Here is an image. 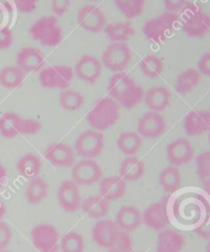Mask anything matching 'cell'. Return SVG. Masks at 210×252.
<instances>
[{"mask_svg":"<svg viewBox=\"0 0 210 252\" xmlns=\"http://www.w3.org/2000/svg\"><path fill=\"white\" fill-rule=\"evenodd\" d=\"M108 93L112 99L126 109H132L145 97L144 90L125 72H117L110 78Z\"/></svg>","mask_w":210,"mask_h":252,"instance_id":"6da1fadb","label":"cell"},{"mask_svg":"<svg viewBox=\"0 0 210 252\" xmlns=\"http://www.w3.org/2000/svg\"><path fill=\"white\" fill-rule=\"evenodd\" d=\"M180 23L190 37L202 38L210 30V16L195 2H185L180 10Z\"/></svg>","mask_w":210,"mask_h":252,"instance_id":"7a4b0ae2","label":"cell"},{"mask_svg":"<svg viewBox=\"0 0 210 252\" xmlns=\"http://www.w3.org/2000/svg\"><path fill=\"white\" fill-rule=\"evenodd\" d=\"M120 105L111 97H103L87 113L86 121L93 130L106 131L117 123Z\"/></svg>","mask_w":210,"mask_h":252,"instance_id":"3957f363","label":"cell"},{"mask_svg":"<svg viewBox=\"0 0 210 252\" xmlns=\"http://www.w3.org/2000/svg\"><path fill=\"white\" fill-rule=\"evenodd\" d=\"M180 18L176 13L162 14L145 23L143 33L148 40L154 43L165 42L177 29Z\"/></svg>","mask_w":210,"mask_h":252,"instance_id":"277c9868","label":"cell"},{"mask_svg":"<svg viewBox=\"0 0 210 252\" xmlns=\"http://www.w3.org/2000/svg\"><path fill=\"white\" fill-rule=\"evenodd\" d=\"M41 123L34 119H24L16 112H5L0 117V135L13 139L21 135H34L40 131Z\"/></svg>","mask_w":210,"mask_h":252,"instance_id":"5b68a950","label":"cell"},{"mask_svg":"<svg viewBox=\"0 0 210 252\" xmlns=\"http://www.w3.org/2000/svg\"><path fill=\"white\" fill-rule=\"evenodd\" d=\"M30 34L34 40L45 47H55L63 39L62 28L54 16H46L38 19L30 27Z\"/></svg>","mask_w":210,"mask_h":252,"instance_id":"8992f818","label":"cell"},{"mask_svg":"<svg viewBox=\"0 0 210 252\" xmlns=\"http://www.w3.org/2000/svg\"><path fill=\"white\" fill-rule=\"evenodd\" d=\"M131 61V48L124 42H113L104 51L102 64L112 72H123Z\"/></svg>","mask_w":210,"mask_h":252,"instance_id":"52a82bcc","label":"cell"},{"mask_svg":"<svg viewBox=\"0 0 210 252\" xmlns=\"http://www.w3.org/2000/svg\"><path fill=\"white\" fill-rule=\"evenodd\" d=\"M74 77L72 67L67 65H53L42 69L39 73V83L45 89L66 90Z\"/></svg>","mask_w":210,"mask_h":252,"instance_id":"ba28073f","label":"cell"},{"mask_svg":"<svg viewBox=\"0 0 210 252\" xmlns=\"http://www.w3.org/2000/svg\"><path fill=\"white\" fill-rule=\"evenodd\" d=\"M31 239L39 252H57L60 249V234L52 224L41 223L33 227Z\"/></svg>","mask_w":210,"mask_h":252,"instance_id":"9c48e42d","label":"cell"},{"mask_svg":"<svg viewBox=\"0 0 210 252\" xmlns=\"http://www.w3.org/2000/svg\"><path fill=\"white\" fill-rule=\"evenodd\" d=\"M105 146L104 135L93 129L81 133L75 141L74 151L83 158H95L101 155Z\"/></svg>","mask_w":210,"mask_h":252,"instance_id":"30bf717a","label":"cell"},{"mask_svg":"<svg viewBox=\"0 0 210 252\" xmlns=\"http://www.w3.org/2000/svg\"><path fill=\"white\" fill-rule=\"evenodd\" d=\"M103 171L93 158H83L72 167V180L76 185L86 187L101 180Z\"/></svg>","mask_w":210,"mask_h":252,"instance_id":"8fae6325","label":"cell"},{"mask_svg":"<svg viewBox=\"0 0 210 252\" xmlns=\"http://www.w3.org/2000/svg\"><path fill=\"white\" fill-rule=\"evenodd\" d=\"M77 22L81 28L91 33H100L107 26L106 16L95 5H84L78 11Z\"/></svg>","mask_w":210,"mask_h":252,"instance_id":"7c38bea8","label":"cell"},{"mask_svg":"<svg viewBox=\"0 0 210 252\" xmlns=\"http://www.w3.org/2000/svg\"><path fill=\"white\" fill-rule=\"evenodd\" d=\"M165 130V120L156 111L146 112L137 123V133L147 139L158 138Z\"/></svg>","mask_w":210,"mask_h":252,"instance_id":"4fadbf2b","label":"cell"},{"mask_svg":"<svg viewBox=\"0 0 210 252\" xmlns=\"http://www.w3.org/2000/svg\"><path fill=\"white\" fill-rule=\"evenodd\" d=\"M142 221L156 232L165 230L169 224V215L166 202L151 204L142 214Z\"/></svg>","mask_w":210,"mask_h":252,"instance_id":"5bb4252c","label":"cell"},{"mask_svg":"<svg viewBox=\"0 0 210 252\" xmlns=\"http://www.w3.org/2000/svg\"><path fill=\"white\" fill-rule=\"evenodd\" d=\"M57 201L61 208L66 211L73 213L81 208V196L79 187L73 180L63 181L59 189H57Z\"/></svg>","mask_w":210,"mask_h":252,"instance_id":"9a60e30c","label":"cell"},{"mask_svg":"<svg viewBox=\"0 0 210 252\" xmlns=\"http://www.w3.org/2000/svg\"><path fill=\"white\" fill-rule=\"evenodd\" d=\"M166 153L168 162L176 167L190 163L195 156L194 147L186 138H179L170 142L167 145Z\"/></svg>","mask_w":210,"mask_h":252,"instance_id":"2e32d148","label":"cell"},{"mask_svg":"<svg viewBox=\"0 0 210 252\" xmlns=\"http://www.w3.org/2000/svg\"><path fill=\"white\" fill-rule=\"evenodd\" d=\"M119 227L111 220H100L93 225L92 239L102 248L111 249L119 234Z\"/></svg>","mask_w":210,"mask_h":252,"instance_id":"e0dca14e","label":"cell"},{"mask_svg":"<svg viewBox=\"0 0 210 252\" xmlns=\"http://www.w3.org/2000/svg\"><path fill=\"white\" fill-rule=\"evenodd\" d=\"M45 158L54 167H71L75 163V151L70 145L59 142L52 144L45 152Z\"/></svg>","mask_w":210,"mask_h":252,"instance_id":"ac0fdd59","label":"cell"},{"mask_svg":"<svg viewBox=\"0 0 210 252\" xmlns=\"http://www.w3.org/2000/svg\"><path fill=\"white\" fill-rule=\"evenodd\" d=\"M74 72L85 83L95 84L102 72V62L92 55H84L75 65Z\"/></svg>","mask_w":210,"mask_h":252,"instance_id":"d6986e66","label":"cell"},{"mask_svg":"<svg viewBox=\"0 0 210 252\" xmlns=\"http://www.w3.org/2000/svg\"><path fill=\"white\" fill-rule=\"evenodd\" d=\"M186 135L198 136L210 131V110H192L184 122Z\"/></svg>","mask_w":210,"mask_h":252,"instance_id":"ffe728a7","label":"cell"},{"mask_svg":"<svg viewBox=\"0 0 210 252\" xmlns=\"http://www.w3.org/2000/svg\"><path fill=\"white\" fill-rule=\"evenodd\" d=\"M115 222L120 231L126 233L134 232L143 223L142 213L134 206H123L116 214Z\"/></svg>","mask_w":210,"mask_h":252,"instance_id":"44dd1931","label":"cell"},{"mask_svg":"<svg viewBox=\"0 0 210 252\" xmlns=\"http://www.w3.org/2000/svg\"><path fill=\"white\" fill-rule=\"evenodd\" d=\"M45 60L40 51L35 48H23L17 56V65L24 72H35L41 70Z\"/></svg>","mask_w":210,"mask_h":252,"instance_id":"7402d4cb","label":"cell"},{"mask_svg":"<svg viewBox=\"0 0 210 252\" xmlns=\"http://www.w3.org/2000/svg\"><path fill=\"white\" fill-rule=\"evenodd\" d=\"M144 99L145 104L151 111L161 112L169 106L171 95L165 87L156 86L147 91Z\"/></svg>","mask_w":210,"mask_h":252,"instance_id":"603a6c76","label":"cell"},{"mask_svg":"<svg viewBox=\"0 0 210 252\" xmlns=\"http://www.w3.org/2000/svg\"><path fill=\"white\" fill-rule=\"evenodd\" d=\"M126 191V181L120 176H110L100 181V196L107 201H117Z\"/></svg>","mask_w":210,"mask_h":252,"instance_id":"cb8c5ba5","label":"cell"},{"mask_svg":"<svg viewBox=\"0 0 210 252\" xmlns=\"http://www.w3.org/2000/svg\"><path fill=\"white\" fill-rule=\"evenodd\" d=\"M184 243V237L180 233L165 228L158 235L156 252H181Z\"/></svg>","mask_w":210,"mask_h":252,"instance_id":"d4e9b609","label":"cell"},{"mask_svg":"<svg viewBox=\"0 0 210 252\" xmlns=\"http://www.w3.org/2000/svg\"><path fill=\"white\" fill-rule=\"evenodd\" d=\"M145 173V164L136 157H127L120 165L119 176L126 182L136 181Z\"/></svg>","mask_w":210,"mask_h":252,"instance_id":"484cf974","label":"cell"},{"mask_svg":"<svg viewBox=\"0 0 210 252\" xmlns=\"http://www.w3.org/2000/svg\"><path fill=\"white\" fill-rule=\"evenodd\" d=\"M81 209L91 219L101 220L109 213V201L102 196H90L81 203Z\"/></svg>","mask_w":210,"mask_h":252,"instance_id":"4316f807","label":"cell"},{"mask_svg":"<svg viewBox=\"0 0 210 252\" xmlns=\"http://www.w3.org/2000/svg\"><path fill=\"white\" fill-rule=\"evenodd\" d=\"M50 186L43 178L34 177L26 186V199L29 204L37 205L41 203L49 194Z\"/></svg>","mask_w":210,"mask_h":252,"instance_id":"83f0119b","label":"cell"},{"mask_svg":"<svg viewBox=\"0 0 210 252\" xmlns=\"http://www.w3.org/2000/svg\"><path fill=\"white\" fill-rule=\"evenodd\" d=\"M41 168V158L34 154H27L24 157H22L17 164L19 174L29 180L34 177H37L40 173Z\"/></svg>","mask_w":210,"mask_h":252,"instance_id":"f1b7e54d","label":"cell"},{"mask_svg":"<svg viewBox=\"0 0 210 252\" xmlns=\"http://www.w3.org/2000/svg\"><path fill=\"white\" fill-rule=\"evenodd\" d=\"M159 183L162 189L167 193L177 191L182 183V175L179 167L167 166L160 172Z\"/></svg>","mask_w":210,"mask_h":252,"instance_id":"f546056e","label":"cell"},{"mask_svg":"<svg viewBox=\"0 0 210 252\" xmlns=\"http://www.w3.org/2000/svg\"><path fill=\"white\" fill-rule=\"evenodd\" d=\"M201 82V73L195 68H189L179 74L176 81V91L180 94H188Z\"/></svg>","mask_w":210,"mask_h":252,"instance_id":"4dcf8cb0","label":"cell"},{"mask_svg":"<svg viewBox=\"0 0 210 252\" xmlns=\"http://www.w3.org/2000/svg\"><path fill=\"white\" fill-rule=\"evenodd\" d=\"M143 144L142 136L137 132H123L117 139V147L125 156L131 157L135 155Z\"/></svg>","mask_w":210,"mask_h":252,"instance_id":"1f68e13d","label":"cell"},{"mask_svg":"<svg viewBox=\"0 0 210 252\" xmlns=\"http://www.w3.org/2000/svg\"><path fill=\"white\" fill-rule=\"evenodd\" d=\"M104 31L113 42H124L134 35V29L130 22H117L114 24H108Z\"/></svg>","mask_w":210,"mask_h":252,"instance_id":"d6a6232c","label":"cell"},{"mask_svg":"<svg viewBox=\"0 0 210 252\" xmlns=\"http://www.w3.org/2000/svg\"><path fill=\"white\" fill-rule=\"evenodd\" d=\"M25 72L17 66H7L0 71V85L5 89H16L22 85Z\"/></svg>","mask_w":210,"mask_h":252,"instance_id":"836d02e7","label":"cell"},{"mask_svg":"<svg viewBox=\"0 0 210 252\" xmlns=\"http://www.w3.org/2000/svg\"><path fill=\"white\" fill-rule=\"evenodd\" d=\"M60 105L68 111L79 110L84 104V97L74 90H64L60 94Z\"/></svg>","mask_w":210,"mask_h":252,"instance_id":"e575fe53","label":"cell"},{"mask_svg":"<svg viewBox=\"0 0 210 252\" xmlns=\"http://www.w3.org/2000/svg\"><path fill=\"white\" fill-rule=\"evenodd\" d=\"M143 74L149 78H157L163 72V62L154 55H148L139 62Z\"/></svg>","mask_w":210,"mask_h":252,"instance_id":"d590c367","label":"cell"},{"mask_svg":"<svg viewBox=\"0 0 210 252\" xmlns=\"http://www.w3.org/2000/svg\"><path fill=\"white\" fill-rule=\"evenodd\" d=\"M115 5L127 19H133L142 14L146 0H114Z\"/></svg>","mask_w":210,"mask_h":252,"instance_id":"8d00e7d4","label":"cell"},{"mask_svg":"<svg viewBox=\"0 0 210 252\" xmlns=\"http://www.w3.org/2000/svg\"><path fill=\"white\" fill-rule=\"evenodd\" d=\"M62 252H83L84 239L83 236L76 232L66 234L60 241Z\"/></svg>","mask_w":210,"mask_h":252,"instance_id":"74e56055","label":"cell"},{"mask_svg":"<svg viewBox=\"0 0 210 252\" xmlns=\"http://www.w3.org/2000/svg\"><path fill=\"white\" fill-rule=\"evenodd\" d=\"M197 174L201 180L210 178V151L204 152L196 158Z\"/></svg>","mask_w":210,"mask_h":252,"instance_id":"f35d334b","label":"cell"},{"mask_svg":"<svg viewBox=\"0 0 210 252\" xmlns=\"http://www.w3.org/2000/svg\"><path fill=\"white\" fill-rule=\"evenodd\" d=\"M111 249L117 252H131L132 240L130 236V233L119 231V234L117 238H116V241Z\"/></svg>","mask_w":210,"mask_h":252,"instance_id":"ab89813d","label":"cell"},{"mask_svg":"<svg viewBox=\"0 0 210 252\" xmlns=\"http://www.w3.org/2000/svg\"><path fill=\"white\" fill-rule=\"evenodd\" d=\"M13 238V232L5 222L0 220V250H3L8 246Z\"/></svg>","mask_w":210,"mask_h":252,"instance_id":"60d3db41","label":"cell"},{"mask_svg":"<svg viewBox=\"0 0 210 252\" xmlns=\"http://www.w3.org/2000/svg\"><path fill=\"white\" fill-rule=\"evenodd\" d=\"M39 0H15V4L19 11L23 14H29L36 8Z\"/></svg>","mask_w":210,"mask_h":252,"instance_id":"b9f144b4","label":"cell"},{"mask_svg":"<svg viewBox=\"0 0 210 252\" xmlns=\"http://www.w3.org/2000/svg\"><path fill=\"white\" fill-rule=\"evenodd\" d=\"M13 44V33L10 29L4 27L0 29V50H6Z\"/></svg>","mask_w":210,"mask_h":252,"instance_id":"7bdbcfd3","label":"cell"},{"mask_svg":"<svg viewBox=\"0 0 210 252\" xmlns=\"http://www.w3.org/2000/svg\"><path fill=\"white\" fill-rule=\"evenodd\" d=\"M71 0H52V8L56 16H63L68 10Z\"/></svg>","mask_w":210,"mask_h":252,"instance_id":"ee69618b","label":"cell"},{"mask_svg":"<svg viewBox=\"0 0 210 252\" xmlns=\"http://www.w3.org/2000/svg\"><path fill=\"white\" fill-rule=\"evenodd\" d=\"M198 71L201 74L210 76V52L202 55L199 62H198Z\"/></svg>","mask_w":210,"mask_h":252,"instance_id":"f6af8a7d","label":"cell"},{"mask_svg":"<svg viewBox=\"0 0 210 252\" xmlns=\"http://www.w3.org/2000/svg\"><path fill=\"white\" fill-rule=\"evenodd\" d=\"M185 2L186 0H164V5L166 11L178 13V11H180L184 7Z\"/></svg>","mask_w":210,"mask_h":252,"instance_id":"bcb514c9","label":"cell"},{"mask_svg":"<svg viewBox=\"0 0 210 252\" xmlns=\"http://www.w3.org/2000/svg\"><path fill=\"white\" fill-rule=\"evenodd\" d=\"M195 232L201 238L210 240V220H204L199 226L196 227Z\"/></svg>","mask_w":210,"mask_h":252,"instance_id":"7dc6e473","label":"cell"},{"mask_svg":"<svg viewBox=\"0 0 210 252\" xmlns=\"http://www.w3.org/2000/svg\"><path fill=\"white\" fill-rule=\"evenodd\" d=\"M5 181H6V170L1 164H0V188H2L4 186Z\"/></svg>","mask_w":210,"mask_h":252,"instance_id":"c3c4849f","label":"cell"},{"mask_svg":"<svg viewBox=\"0 0 210 252\" xmlns=\"http://www.w3.org/2000/svg\"><path fill=\"white\" fill-rule=\"evenodd\" d=\"M203 189L207 193V196L210 199V178L203 180Z\"/></svg>","mask_w":210,"mask_h":252,"instance_id":"681fc988","label":"cell"},{"mask_svg":"<svg viewBox=\"0 0 210 252\" xmlns=\"http://www.w3.org/2000/svg\"><path fill=\"white\" fill-rule=\"evenodd\" d=\"M5 212H6L5 205L1 200H0V220L3 219V216L5 215Z\"/></svg>","mask_w":210,"mask_h":252,"instance_id":"f907efd6","label":"cell"},{"mask_svg":"<svg viewBox=\"0 0 210 252\" xmlns=\"http://www.w3.org/2000/svg\"><path fill=\"white\" fill-rule=\"evenodd\" d=\"M206 252H210V240H209V242H208V244L206 246Z\"/></svg>","mask_w":210,"mask_h":252,"instance_id":"816d5d0a","label":"cell"},{"mask_svg":"<svg viewBox=\"0 0 210 252\" xmlns=\"http://www.w3.org/2000/svg\"><path fill=\"white\" fill-rule=\"evenodd\" d=\"M87 1H90V2H98V1H101V0H87Z\"/></svg>","mask_w":210,"mask_h":252,"instance_id":"f5cc1de1","label":"cell"},{"mask_svg":"<svg viewBox=\"0 0 210 252\" xmlns=\"http://www.w3.org/2000/svg\"><path fill=\"white\" fill-rule=\"evenodd\" d=\"M208 142L210 144V131H209V135H208Z\"/></svg>","mask_w":210,"mask_h":252,"instance_id":"db71d44e","label":"cell"},{"mask_svg":"<svg viewBox=\"0 0 210 252\" xmlns=\"http://www.w3.org/2000/svg\"><path fill=\"white\" fill-rule=\"evenodd\" d=\"M108 252H117V251H115V250H113V249H109Z\"/></svg>","mask_w":210,"mask_h":252,"instance_id":"11a10c76","label":"cell"},{"mask_svg":"<svg viewBox=\"0 0 210 252\" xmlns=\"http://www.w3.org/2000/svg\"><path fill=\"white\" fill-rule=\"evenodd\" d=\"M0 252H10V251H5V250H0Z\"/></svg>","mask_w":210,"mask_h":252,"instance_id":"9f6ffc18","label":"cell"},{"mask_svg":"<svg viewBox=\"0 0 210 252\" xmlns=\"http://www.w3.org/2000/svg\"><path fill=\"white\" fill-rule=\"evenodd\" d=\"M131 252H139V251H131Z\"/></svg>","mask_w":210,"mask_h":252,"instance_id":"6f0895ef","label":"cell"}]
</instances>
